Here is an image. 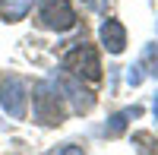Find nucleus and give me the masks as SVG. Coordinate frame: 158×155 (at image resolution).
<instances>
[{
    "label": "nucleus",
    "mask_w": 158,
    "mask_h": 155,
    "mask_svg": "<svg viewBox=\"0 0 158 155\" xmlns=\"http://www.w3.org/2000/svg\"><path fill=\"white\" fill-rule=\"evenodd\" d=\"M63 67H67L73 76H79V79H89V82H98L101 79V63H98V54L95 48L79 41L67 57H63Z\"/></svg>",
    "instance_id": "f257e3e1"
},
{
    "label": "nucleus",
    "mask_w": 158,
    "mask_h": 155,
    "mask_svg": "<svg viewBox=\"0 0 158 155\" xmlns=\"http://www.w3.org/2000/svg\"><path fill=\"white\" fill-rule=\"evenodd\" d=\"M38 22L51 32H70L76 25V13L70 6V0H41L38 6Z\"/></svg>",
    "instance_id": "f03ea898"
},
{
    "label": "nucleus",
    "mask_w": 158,
    "mask_h": 155,
    "mask_svg": "<svg viewBox=\"0 0 158 155\" xmlns=\"http://www.w3.org/2000/svg\"><path fill=\"white\" fill-rule=\"evenodd\" d=\"M25 101H29V86L19 76H6L0 82V108H3L13 120L25 117Z\"/></svg>",
    "instance_id": "7ed1b4c3"
},
{
    "label": "nucleus",
    "mask_w": 158,
    "mask_h": 155,
    "mask_svg": "<svg viewBox=\"0 0 158 155\" xmlns=\"http://www.w3.org/2000/svg\"><path fill=\"white\" fill-rule=\"evenodd\" d=\"M35 120L44 124V127H54L63 120V105H60V95L54 92L51 82H41L35 89Z\"/></svg>",
    "instance_id": "20e7f679"
},
{
    "label": "nucleus",
    "mask_w": 158,
    "mask_h": 155,
    "mask_svg": "<svg viewBox=\"0 0 158 155\" xmlns=\"http://www.w3.org/2000/svg\"><path fill=\"white\" fill-rule=\"evenodd\" d=\"M57 86L67 92V98L73 101V111H92V105H95V98H92V92H85L82 86H79V79L76 76H70V73H63V76H57Z\"/></svg>",
    "instance_id": "39448f33"
},
{
    "label": "nucleus",
    "mask_w": 158,
    "mask_h": 155,
    "mask_svg": "<svg viewBox=\"0 0 158 155\" xmlns=\"http://www.w3.org/2000/svg\"><path fill=\"white\" fill-rule=\"evenodd\" d=\"M101 44L111 51V54H120V51L127 48V29L117 19H104L101 25Z\"/></svg>",
    "instance_id": "423d86ee"
},
{
    "label": "nucleus",
    "mask_w": 158,
    "mask_h": 155,
    "mask_svg": "<svg viewBox=\"0 0 158 155\" xmlns=\"http://www.w3.org/2000/svg\"><path fill=\"white\" fill-rule=\"evenodd\" d=\"M35 0H0V19L3 22H19L29 16Z\"/></svg>",
    "instance_id": "0eeeda50"
},
{
    "label": "nucleus",
    "mask_w": 158,
    "mask_h": 155,
    "mask_svg": "<svg viewBox=\"0 0 158 155\" xmlns=\"http://www.w3.org/2000/svg\"><path fill=\"white\" fill-rule=\"evenodd\" d=\"M130 117H139V108H123V111H117L114 117L104 124V136H120L123 130H127V124H130Z\"/></svg>",
    "instance_id": "6e6552de"
},
{
    "label": "nucleus",
    "mask_w": 158,
    "mask_h": 155,
    "mask_svg": "<svg viewBox=\"0 0 158 155\" xmlns=\"http://www.w3.org/2000/svg\"><path fill=\"white\" fill-rule=\"evenodd\" d=\"M139 70H149L152 76H158V44H149V48H146V54H142Z\"/></svg>",
    "instance_id": "1a4fd4ad"
},
{
    "label": "nucleus",
    "mask_w": 158,
    "mask_h": 155,
    "mask_svg": "<svg viewBox=\"0 0 158 155\" xmlns=\"http://www.w3.org/2000/svg\"><path fill=\"white\" fill-rule=\"evenodd\" d=\"M82 3H85L89 10H95V13H104V10H108V0H82Z\"/></svg>",
    "instance_id": "9d476101"
},
{
    "label": "nucleus",
    "mask_w": 158,
    "mask_h": 155,
    "mask_svg": "<svg viewBox=\"0 0 158 155\" xmlns=\"http://www.w3.org/2000/svg\"><path fill=\"white\" fill-rule=\"evenodd\" d=\"M155 117H158V98H155Z\"/></svg>",
    "instance_id": "9b49d317"
}]
</instances>
